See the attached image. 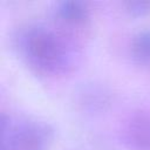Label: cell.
Returning a JSON list of instances; mask_svg holds the SVG:
<instances>
[{
	"label": "cell",
	"mask_w": 150,
	"mask_h": 150,
	"mask_svg": "<svg viewBox=\"0 0 150 150\" xmlns=\"http://www.w3.org/2000/svg\"><path fill=\"white\" fill-rule=\"evenodd\" d=\"M14 46L21 60L36 74L59 76L80 61L81 50L71 32L56 22H29L19 28Z\"/></svg>",
	"instance_id": "cell-1"
},
{
	"label": "cell",
	"mask_w": 150,
	"mask_h": 150,
	"mask_svg": "<svg viewBox=\"0 0 150 150\" xmlns=\"http://www.w3.org/2000/svg\"><path fill=\"white\" fill-rule=\"evenodd\" d=\"M1 150H48L54 139L53 127L40 118L2 112Z\"/></svg>",
	"instance_id": "cell-2"
},
{
	"label": "cell",
	"mask_w": 150,
	"mask_h": 150,
	"mask_svg": "<svg viewBox=\"0 0 150 150\" xmlns=\"http://www.w3.org/2000/svg\"><path fill=\"white\" fill-rule=\"evenodd\" d=\"M122 138L130 150H150V112L131 111L122 124Z\"/></svg>",
	"instance_id": "cell-3"
},
{
	"label": "cell",
	"mask_w": 150,
	"mask_h": 150,
	"mask_svg": "<svg viewBox=\"0 0 150 150\" xmlns=\"http://www.w3.org/2000/svg\"><path fill=\"white\" fill-rule=\"evenodd\" d=\"M54 22L74 33L86 27L90 20V9L87 2L80 0H61L54 6Z\"/></svg>",
	"instance_id": "cell-4"
},
{
	"label": "cell",
	"mask_w": 150,
	"mask_h": 150,
	"mask_svg": "<svg viewBox=\"0 0 150 150\" xmlns=\"http://www.w3.org/2000/svg\"><path fill=\"white\" fill-rule=\"evenodd\" d=\"M79 96V103L90 110L103 109L107 104H109L110 101V93L104 87L94 83L83 87L80 90Z\"/></svg>",
	"instance_id": "cell-5"
},
{
	"label": "cell",
	"mask_w": 150,
	"mask_h": 150,
	"mask_svg": "<svg viewBox=\"0 0 150 150\" xmlns=\"http://www.w3.org/2000/svg\"><path fill=\"white\" fill-rule=\"evenodd\" d=\"M130 54L138 64L150 66V28H143L132 36Z\"/></svg>",
	"instance_id": "cell-6"
},
{
	"label": "cell",
	"mask_w": 150,
	"mask_h": 150,
	"mask_svg": "<svg viewBox=\"0 0 150 150\" xmlns=\"http://www.w3.org/2000/svg\"><path fill=\"white\" fill-rule=\"evenodd\" d=\"M127 11L132 15H143L150 12V1H128L124 4Z\"/></svg>",
	"instance_id": "cell-7"
}]
</instances>
